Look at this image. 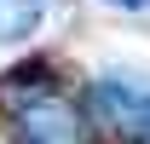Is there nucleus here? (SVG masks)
Masks as SVG:
<instances>
[{"label": "nucleus", "mask_w": 150, "mask_h": 144, "mask_svg": "<svg viewBox=\"0 0 150 144\" xmlns=\"http://www.w3.org/2000/svg\"><path fill=\"white\" fill-rule=\"evenodd\" d=\"M18 138L23 144H87V121L81 109L64 98L58 87H40V92H18Z\"/></svg>", "instance_id": "1"}, {"label": "nucleus", "mask_w": 150, "mask_h": 144, "mask_svg": "<svg viewBox=\"0 0 150 144\" xmlns=\"http://www.w3.org/2000/svg\"><path fill=\"white\" fill-rule=\"evenodd\" d=\"M46 0H0V46H23L40 35Z\"/></svg>", "instance_id": "2"}, {"label": "nucleus", "mask_w": 150, "mask_h": 144, "mask_svg": "<svg viewBox=\"0 0 150 144\" xmlns=\"http://www.w3.org/2000/svg\"><path fill=\"white\" fill-rule=\"evenodd\" d=\"M127 133L139 144H150V92H139V104H133V121H127Z\"/></svg>", "instance_id": "3"}, {"label": "nucleus", "mask_w": 150, "mask_h": 144, "mask_svg": "<svg viewBox=\"0 0 150 144\" xmlns=\"http://www.w3.org/2000/svg\"><path fill=\"white\" fill-rule=\"evenodd\" d=\"M104 12H121V18H144L150 12V0H98Z\"/></svg>", "instance_id": "4"}]
</instances>
